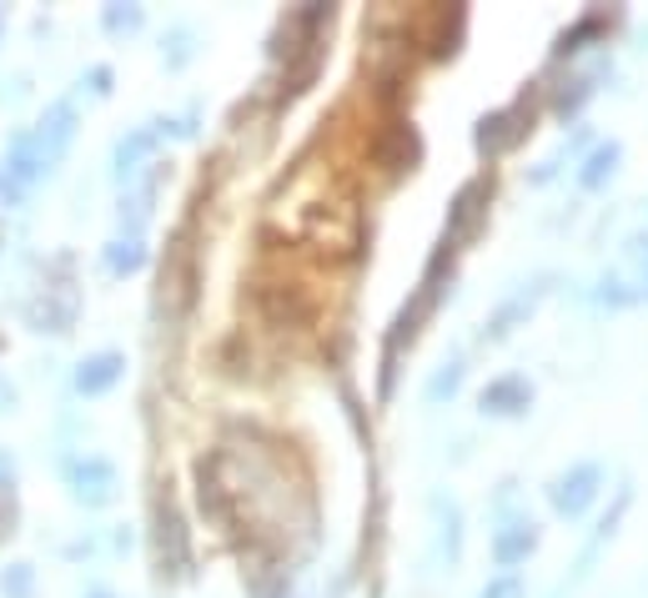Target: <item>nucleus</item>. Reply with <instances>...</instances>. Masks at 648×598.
<instances>
[{
	"label": "nucleus",
	"instance_id": "f257e3e1",
	"mask_svg": "<svg viewBox=\"0 0 648 598\" xmlns=\"http://www.w3.org/2000/svg\"><path fill=\"white\" fill-rule=\"evenodd\" d=\"M116 378H122V358H116V352H101V358L81 362L76 388H81V392H106Z\"/></svg>",
	"mask_w": 648,
	"mask_h": 598
}]
</instances>
